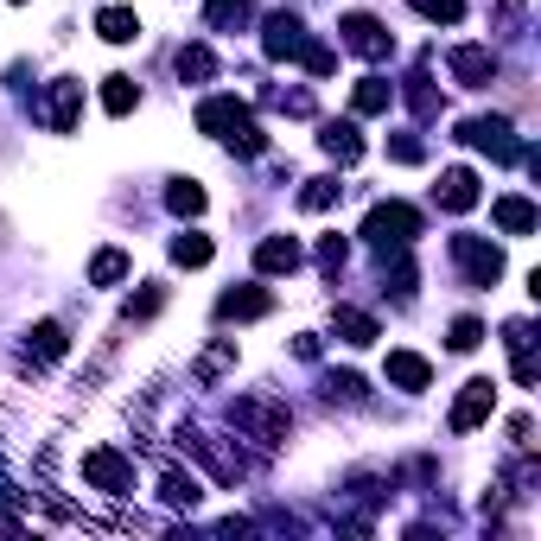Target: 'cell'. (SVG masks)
I'll list each match as a JSON object with an SVG mask.
<instances>
[{
    "mask_svg": "<svg viewBox=\"0 0 541 541\" xmlns=\"http://www.w3.org/2000/svg\"><path fill=\"white\" fill-rule=\"evenodd\" d=\"M497 71V58L491 51H478V45H465V51H452V77H465V90H484Z\"/></svg>",
    "mask_w": 541,
    "mask_h": 541,
    "instance_id": "cell-11",
    "label": "cell"
},
{
    "mask_svg": "<svg viewBox=\"0 0 541 541\" xmlns=\"http://www.w3.org/2000/svg\"><path fill=\"white\" fill-rule=\"evenodd\" d=\"M491 217H497L510 236H529V230H535V204H529V198H497Z\"/></svg>",
    "mask_w": 541,
    "mask_h": 541,
    "instance_id": "cell-18",
    "label": "cell"
},
{
    "mask_svg": "<svg viewBox=\"0 0 541 541\" xmlns=\"http://www.w3.org/2000/svg\"><path fill=\"white\" fill-rule=\"evenodd\" d=\"M217 71V58L204 45H191V51H179V77H211Z\"/></svg>",
    "mask_w": 541,
    "mask_h": 541,
    "instance_id": "cell-28",
    "label": "cell"
},
{
    "mask_svg": "<svg viewBox=\"0 0 541 541\" xmlns=\"http://www.w3.org/2000/svg\"><path fill=\"white\" fill-rule=\"evenodd\" d=\"M338 338H344V344H376V319H370V312H351V306H344V312H338Z\"/></svg>",
    "mask_w": 541,
    "mask_h": 541,
    "instance_id": "cell-23",
    "label": "cell"
},
{
    "mask_svg": "<svg viewBox=\"0 0 541 541\" xmlns=\"http://www.w3.org/2000/svg\"><path fill=\"white\" fill-rule=\"evenodd\" d=\"M96 32H102L109 45H128L134 32H141V13H134V7H102V13H96Z\"/></svg>",
    "mask_w": 541,
    "mask_h": 541,
    "instance_id": "cell-14",
    "label": "cell"
},
{
    "mask_svg": "<svg viewBox=\"0 0 541 541\" xmlns=\"http://www.w3.org/2000/svg\"><path fill=\"white\" fill-rule=\"evenodd\" d=\"M427 357H414V351H389V382H401V389H427Z\"/></svg>",
    "mask_w": 541,
    "mask_h": 541,
    "instance_id": "cell-16",
    "label": "cell"
},
{
    "mask_svg": "<svg viewBox=\"0 0 541 541\" xmlns=\"http://www.w3.org/2000/svg\"><path fill=\"white\" fill-rule=\"evenodd\" d=\"M331 198H338V179H312V185L300 191V204H306V211H325Z\"/></svg>",
    "mask_w": 541,
    "mask_h": 541,
    "instance_id": "cell-30",
    "label": "cell"
},
{
    "mask_svg": "<svg viewBox=\"0 0 541 541\" xmlns=\"http://www.w3.org/2000/svg\"><path fill=\"white\" fill-rule=\"evenodd\" d=\"M491 408H497V382L471 376V382H465V395H459V408H452V433H471L478 421H491Z\"/></svg>",
    "mask_w": 541,
    "mask_h": 541,
    "instance_id": "cell-3",
    "label": "cell"
},
{
    "mask_svg": "<svg viewBox=\"0 0 541 541\" xmlns=\"http://www.w3.org/2000/svg\"><path fill=\"white\" fill-rule=\"evenodd\" d=\"M421 20H440V26H459L465 20V0H414Z\"/></svg>",
    "mask_w": 541,
    "mask_h": 541,
    "instance_id": "cell-26",
    "label": "cell"
},
{
    "mask_svg": "<svg viewBox=\"0 0 541 541\" xmlns=\"http://www.w3.org/2000/svg\"><path fill=\"white\" fill-rule=\"evenodd\" d=\"M166 204H172L179 217H198V211H204V185H198V179H172Z\"/></svg>",
    "mask_w": 541,
    "mask_h": 541,
    "instance_id": "cell-22",
    "label": "cell"
},
{
    "mask_svg": "<svg viewBox=\"0 0 541 541\" xmlns=\"http://www.w3.org/2000/svg\"><path fill=\"white\" fill-rule=\"evenodd\" d=\"M121 274H128V255H121V249H102V255L90 261V281H102V287L121 281Z\"/></svg>",
    "mask_w": 541,
    "mask_h": 541,
    "instance_id": "cell-27",
    "label": "cell"
},
{
    "mask_svg": "<svg viewBox=\"0 0 541 541\" xmlns=\"http://www.w3.org/2000/svg\"><path fill=\"white\" fill-rule=\"evenodd\" d=\"M172 261H179V268H204V261H211V242L204 236H172Z\"/></svg>",
    "mask_w": 541,
    "mask_h": 541,
    "instance_id": "cell-24",
    "label": "cell"
},
{
    "mask_svg": "<svg viewBox=\"0 0 541 541\" xmlns=\"http://www.w3.org/2000/svg\"><path fill=\"white\" fill-rule=\"evenodd\" d=\"M198 128H204V134H217V141H230L236 153H268V134L255 128V115L242 109L236 96H211V102L198 109Z\"/></svg>",
    "mask_w": 541,
    "mask_h": 541,
    "instance_id": "cell-1",
    "label": "cell"
},
{
    "mask_svg": "<svg viewBox=\"0 0 541 541\" xmlns=\"http://www.w3.org/2000/svg\"><path fill=\"white\" fill-rule=\"evenodd\" d=\"M306 51V26L293 13H274L268 20V58H300Z\"/></svg>",
    "mask_w": 541,
    "mask_h": 541,
    "instance_id": "cell-9",
    "label": "cell"
},
{
    "mask_svg": "<svg viewBox=\"0 0 541 541\" xmlns=\"http://www.w3.org/2000/svg\"><path fill=\"white\" fill-rule=\"evenodd\" d=\"M478 344H484L478 319H452V351H478Z\"/></svg>",
    "mask_w": 541,
    "mask_h": 541,
    "instance_id": "cell-29",
    "label": "cell"
},
{
    "mask_svg": "<svg viewBox=\"0 0 541 541\" xmlns=\"http://www.w3.org/2000/svg\"><path fill=\"white\" fill-rule=\"evenodd\" d=\"M459 141L465 147H484V153H497V160H522V147L510 141V121H465V128H459Z\"/></svg>",
    "mask_w": 541,
    "mask_h": 541,
    "instance_id": "cell-6",
    "label": "cell"
},
{
    "mask_svg": "<svg viewBox=\"0 0 541 541\" xmlns=\"http://www.w3.org/2000/svg\"><path fill=\"white\" fill-rule=\"evenodd\" d=\"M452 255H459V268H465L478 287H491L497 274H503V255L491 249V242H478V236H452Z\"/></svg>",
    "mask_w": 541,
    "mask_h": 541,
    "instance_id": "cell-5",
    "label": "cell"
},
{
    "mask_svg": "<svg viewBox=\"0 0 541 541\" xmlns=\"http://www.w3.org/2000/svg\"><path fill=\"white\" fill-rule=\"evenodd\" d=\"M440 204H446V211H471V204H478V172L452 166L446 179H440Z\"/></svg>",
    "mask_w": 541,
    "mask_h": 541,
    "instance_id": "cell-12",
    "label": "cell"
},
{
    "mask_svg": "<svg viewBox=\"0 0 541 541\" xmlns=\"http://www.w3.org/2000/svg\"><path fill=\"white\" fill-rule=\"evenodd\" d=\"M236 421H242V427H255L268 446H281V440H287V414L274 408V401H236Z\"/></svg>",
    "mask_w": 541,
    "mask_h": 541,
    "instance_id": "cell-7",
    "label": "cell"
},
{
    "mask_svg": "<svg viewBox=\"0 0 541 541\" xmlns=\"http://www.w3.org/2000/svg\"><path fill=\"white\" fill-rule=\"evenodd\" d=\"M319 141H325L331 160H344V166H351L357 153H363V134L351 128V121H325V134H319Z\"/></svg>",
    "mask_w": 541,
    "mask_h": 541,
    "instance_id": "cell-15",
    "label": "cell"
},
{
    "mask_svg": "<svg viewBox=\"0 0 541 541\" xmlns=\"http://www.w3.org/2000/svg\"><path fill=\"white\" fill-rule=\"evenodd\" d=\"M160 497H166V503H179V510H191V503H198V478H185V471H166Z\"/></svg>",
    "mask_w": 541,
    "mask_h": 541,
    "instance_id": "cell-25",
    "label": "cell"
},
{
    "mask_svg": "<svg viewBox=\"0 0 541 541\" xmlns=\"http://www.w3.org/2000/svg\"><path fill=\"white\" fill-rule=\"evenodd\" d=\"M242 13H249V0H211V26H230Z\"/></svg>",
    "mask_w": 541,
    "mask_h": 541,
    "instance_id": "cell-31",
    "label": "cell"
},
{
    "mask_svg": "<svg viewBox=\"0 0 541 541\" xmlns=\"http://www.w3.org/2000/svg\"><path fill=\"white\" fill-rule=\"evenodd\" d=\"M389 96H395V90H389L382 77H363L357 96H351V109H357V115H382V109H389Z\"/></svg>",
    "mask_w": 541,
    "mask_h": 541,
    "instance_id": "cell-21",
    "label": "cell"
},
{
    "mask_svg": "<svg viewBox=\"0 0 541 541\" xmlns=\"http://www.w3.org/2000/svg\"><path fill=\"white\" fill-rule=\"evenodd\" d=\"M134 102H141V90H134V77H102V109H109V115H128Z\"/></svg>",
    "mask_w": 541,
    "mask_h": 541,
    "instance_id": "cell-20",
    "label": "cell"
},
{
    "mask_svg": "<svg viewBox=\"0 0 541 541\" xmlns=\"http://www.w3.org/2000/svg\"><path fill=\"white\" fill-rule=\"evenodd\" d=\"M344 45L363 51V58H382V51H389V32H382L370 13H351V20H344Z\"/></svg>",
    "mask_w": 541,
    "mask_h": 541,
    "instance_id": "cell-8",
    "label": "cell"
},
{
    "mask_svg": "<svg viewBox=\"0 0 541 541\" xmlns=\"http://www.w3.org/2000/svg\"><path fill=\"white\" fill-rule=\"evenodd\" d=\"M363 236H370L376 249H408V242L421 236V211H414V204H376L370 223H363Z\"/></svg>",
    "mask_w": 541,
    "mask_h": 541,
    "instance_id": "cell-2",
    "label": "cell"
},
{
    "mask_svg": "<svg viewBox=\"0 0 541 541\" xmlns=\"http://www.w3.org/2000/svg\"><path fill=\"white\" fill-rule=\"evenodd\" d=\"M160 306H166V293H160V287H147V293H141V300H134L128 312H134V319H153Z\"/></svg>",
    "mask_w": 541,
    "mask_h": 541,
    "instance_id": "cell-32",
    "label": "cell"
},
{
    "mask_svg": "<svg viewBox=\"0 0 541 541\" xmlns=\"http://www.w3.org/2000/svg\"><path fill=\"white\" fill-rule=\"evenodd\" d=\"M268 306L274 300L261 287H236V293H223V300H217V319H261Z\"/></svg>",
    "mask_w": 541,
    "mask_h": 541,
    "instance_id": "cell-13",
    "label": "cell"
},
{
    "mask_svg": "<svg viewBox=\"0 0 541 541\" xmlns=\"http://www.w3.org/2000/svg\"><path fill=\"white\" fill-rule=\"evenodd\" d=\"M64 351H71L64 325H51V319H45V325H32V351H26V357H39V363H58Z\"/></svg>",
    "mask_w": 541,
    "mask_h": 541,
    "instance_id": "cell-17",
    "label": "cell"
},
{
    "mask_svg": "<svg viewBox=\"0 0 541 541\" xmlns=\"http://www.w3.org/2000/svg\"><path fill=\"white\" fill-rule=\"evenodd\" d=\"M77 96H83V83H58V96H51V128L58 134L77 128Z\"/></svg>",
    "mask_w": 541,
    "mask_h": 541,
    "instance_id": "cell-19",
    "label": "cell"
},
{
    "mask_svg": "<svg viewBox=\"0 0 541 541\" xmlns=\"http://www.w3.org/2000/svg\"><path fill=\"white\" fill-rule=\"evenodd\" d=\"M255 268L261 274H293V268H300V242H293V236H268L255 249Z\"/></svg>",
    "mask_w": 541,
    "mask_h": 541,
    "instance_id": "cell-10",
    "label": "cell"
},
{
    "mask_svg": "<svg viewBox=\"0 0 541 541\" xmlns=\"http://www.w3.org/2000/svg\"><path fill=\"white\" fill-rule=\"evenodd\" d=\"M83 478L96 484V491H128L134 484V471H128V459H121V452H109V446H96V452H83Z\"/></svg>",
    "mask_w": 541,
    "mask_h": 541,
    "instance_id": "cell-4",
    "label": "cell"
}]
</instances>
